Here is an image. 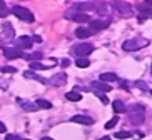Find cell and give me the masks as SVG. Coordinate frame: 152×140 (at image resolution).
<instances>
[{"label":"cell","mask_w":152,"mask_h":140,"mask_svg":"<svg viewBox=\"0 0 152 140\" xmlns=\"http://www.w3.org/2000/svg\"><path fill=\"white\" fill-rule=\"evenodd\" d=\"M129 120L134 125H140V123L144 122V107L142 105H139V104H135V105H132L129 109Z\"/></svg>","instance_id":"1"},{"label":"cell","mask_w":152,"mask_h":140,"mask_svg":"<svg viewBox=\"0 0 152 140\" xmlns=\"http://www.w3.org/2000/svg\"><path fill=\"white\" fill-rule=\"evenodd\" d=\"M12 14H14L15 17H18L20 20L28 22V23H32L35 20V18H34V14H32L30 10H27L25 7H14V9H12Z\"/></svg>","instance_id":"2"},{"label":"cell","mask_w":152,"mask_h":140,"mask_svg":"<svg viewBox=\"0 0 152 140\" xmlns=\"http://www.w3.org/2000/svg\"><path fill=\"white\" fill-rule=\"evenodd\" d=\"M149 42L145 38H132V40H125L124 42V50L127 52H134V50L142 49L144 45H147Z\"/></svg>","instance_id":"3"},{"label":"cell","mask_w":152,"mask_h":140,"mask_svg":"<svg viewBox=\"0 0 152 140\" xmlns=\"http://www.w3.org/2000/svg\"><path fill=\"white\" fill-rule=\"evenodd\" d=\"M112 5H114V9H115L121 15H124V17L132 15V9H130V5L127 4V2H124V0H114Z\"/></svg>","instance_id":"4"},{"label":"cell","mask_w":152,"mask_h":140,"mask_svg":"<svg viewBox=\"0 0 152 140\" xmlns=\"http://www.w3.org/2000/svg\"><path fill=\"white\" fill-rule=\"evenodd\" d=\"M92 50H94L92 45H89V44H80V45H77L74 49V52H75L77 57H87L89 54H92Z\"/></svg>","instance_id":"5"},{"label":"cell","mask_w":152,"mask_h":140,"mask_svg":"<svg viewBox=\"0 0 152 140\" xmlns=\"http://www.w3.org/2000/svg\"><path fill=\"white\" fill-rule=\"evenodd\" d=\"M107 27H109V20H105V18H97V20H90V30H92V32L102 30V28H107Z\"/></svg>","instance_id":"6"},{"label":"cell","mask_w":152,"mask_h":140,"mask_svg":"<svg viewBox=\"0 0 152 140\" xmlns=\"http://www.w3.org/2000/svg\"><path fill=\"white\" fill-rule=\"evenodd\" d=\"M14 37H15L14 27H12L9 22H5L4 25H2V38H4V40H10V38H14Z\"/></svg>","instance_id":"7"},{"label":"cell","mask_w":152,"mask_h":140,"mask_svg":"<svg viewBox=\"0 0 152 140\" xmlns=\"http://www.w3.org/2000/svg\"><path fill=\"white\" fill-rule=\"evenodd\" d=\"M65 82H67V75H65V73H57V75H54V77H50L49 83L54 85V87H62Z\"/></svg>","instance_id":"8"},{"label":"cell","mask_w":152,"mask_h":140,"mask_svg":"<svg viewBox=\"0 0 152 140\" xmlns=\"http://www.w3.org/2000/svg\"><path fill=\"white\" fill-rule=\"evenodd\" d=\"M4 54H5L7 59H22V57H23V50L14 47V49H5Z\"/></svg>","instance_id":"9"},{"label":"cell","mask_w":152,"mask_h":140,"mask_svg":"<svg viewBox=\"0 0 152 140\" xmlns=\"http://www.w3.org/2000/svg\"><path fill=\"white\" fill-rule=\"evenodd\" d=\"M70 120L75 123H82V125H92L94 123V118H90L89 115H74Z\"/></svg>","instance_id":"10"},{"label":"cell","mask_w":152,"mask_h":140,"mask_svg":"<svg viewBox=\"0 0 152 140\" xmlns=\"http://www.w3.org/2000/svg\"><path fill=\"white\" fill-rule=\"evenodd\" d=\"M17 49H20V50L32 49V38H28V37H20L17 40Z\"/></svg>","instance_id":"11"},{"label":"cell","mask_w":152,"mask_h":140,"mask_svg":"<svg viewBox=\"0 0 152 140\" xmlns=\"http://www.w3.org/2000/svg\"><path fill=\"white\" fill-rule=\"evenodd\" d=\"M92 87H94V90H99V92H110L112 90V87H109L107 82H94L92 83Z\"/></svg>","instance_id":"12"},{"label":"cell","mask_w":152,"mask_h":140,"mask_svg":"<svg viewBox=\"0 0 152 140\" xmlns=\"http://www.w3.org/2000/svg\"><path fill=\"white\" fill-rule=\"evenodd\" d=\"M72 20L74 22H79V23H84V22H90V17L85 12H77L74 17H72Z\"/></svg>","instance_id":"13"},{"label":"cell","mask_w":152,"mask_h":140,"mask_svg":"<svg viewBox=\"0 0 152 140\" xmlns=\"http://www.w3.org/2000/svg\"><path fill=\"white\" fill-rule=\"evenodd\" d=\"M23 77L32 78V80H39V82H42V83H49V80H45L44 77H40V75H37V73H34L32 70H25V72H23Z\"/></svg>","instance_id":"14"},{"label":"cell","mask_w":152,"mask_h":140,"mask_svg":"<svg viewBox=\"0 0 152 140\" xmlns=\"http://www.w3.org/2000/svg\"><path fill=\"white\" fill-rule=\"evenodd\" d=\"M92 33H94V32L90 30V28H84V27H80V28L75 30V35L79 37V38H87V37H90Z\"/></svg>","instance_id":"15"},{"label":"cell","mask_w":152,"mask_h":140,"mask_svg":"<svg viewBox=\"0 0 152 140\" xmlns=\"http://www.w3.org/2000/svg\"><path fill=\"white\" fill-rule=\"evenodd\" d=\"M65 99L70 100V102H79V100H82V95L79 94L77 88H75V90H72V92H67V94H65Z\"/></svg>","instance_id":"16"},{"label":"cell","mask_w":152,"mask_h":140,"mask_svg":"<svg viewBox=\"0 0 152 140\" xmlns=\"http://www.w3.org/2000/svg\"><path fill=\"white\" fill-rule=\"evenodd\" d=\"M112 107H114L115 113H124L125 112V105H124V102H122V100H114Z\"/></svg>","instance_id":"17"},{"label":"cell","mask_w":152,"mask_h":140,"mask_svg":"<svg viewBox=\"0 0 152 140\" xmlns=\"http://www.w3.org/2000/svg\"><path fill=\"white\" fill-rule=\"evenodd\" d=\"M75 9H77V12H89V10H95V5L94 4H79Z\"/></svg>","instance_id":"18"},{"label":"cell","mask_w":152,"mask_h":140,"mask_svg":"<svg viewBox=\"0 0 152 140\" xmlns=\"http://www.w3.org/2000/svg\"><path fill=\"white\" fill-rule=\"evenodd\" d=\"M100 80L107 82V83H109V82H115L117 80V75H115V73H110V72H109V73H100Z\"/></svg>","instance_id":"19"},{"label":"cell","mask_w":152,"mask_h":140,"mask_svg":"<svg viewBox=\"0 0 152 140\" xmlns=\"http://www.w3.org/2000/svg\"><path fill=\"white\" fill-rule=\"evenodd\" d=\"M75 65H77L79 68H87V67L90 65V60H87L85 57H79V59L75 60Z\"/></svg>","instance_id":"20"},{"label":"cell","mask_w":152,"mask_h":140,"mask_svg":"<svg viewBox=\"0 0 152 140\" xmlns=\"http://www.w3.org/2000/svg\"><path fill=\"white\" fill-rule=\"evenodd\" d=\"M139 10H140V14L144 15V17H152V7L151 5H140V7H139Z\"/></svg>","instance_id":"21"},{"label":"cell","mask_w":152,"mask_h":140,"mask_svg":"<svg viewBox=\"0 0 152 140\" xmlns=\"http://www.w3.org/2000/svg\"><path fill=\"white\" fill-rule=\"evenodd\" d=\"M52 65H44L40 62H30V70H47Z\"/></svg>","instance_id":"22"},{"label":"cell","mask_w":152,"mask_h":140,"mask_svg":"<svg viewBox=\"0 0 152 140\" xmlns=\"http://www.w3.org/2000/svg\"><path fill=\"white\" fill-rule=\"evenodd\" d=\"M35 104H37L39 109H50V107H52V104H50L49 100H44V99H39Z\"/></svg>","instance_id":"23"},{"label":"cell","mask_w":152,"mask_h":140,"mask_svg":"<svg viewBox=\"0 0 152 140\" xmlns=\"http://www.w3.org/2000/svg\"><path fill=\"white\" fill-rule=\"evenodd\" d=\"M18 100H20V99H18ZM20 105H22L25 110H28V112H34V110L39 109V107H37V104H35V105H32V104H27V102H22V100H20Z\"/></svg>","instance_id":"24"},{"label":"cell","mask_w":152,"mask_h":140,"mask_svg":"<svg viewBox=\"0 0 152 140\" xmlns=\"http://www.w3.org/2000/svg\"><path fill=\"white\" fill-rule=\"evenodd\" d=\"M117 122H119V117H114V118H110V120H109V122L105 123V128H109V130H110V128H114V127L117 125Z\"/></svg>","instance_id":"25"},{"label":"cell","mask_w":152,"mask_h":140,"mask_svg":"<svg viewBox=\"0 0 152 140\" xmlns=\"http://www.w3.org/2000/svg\"><path fill=\"white\" fill-rule=\"evenodd\" d=\"M130 135H132L130 132H117V133H115V139H129Z\"/></svg>","instance_id":"26"},{"label":"cell","mask_w":152,"mask_h":140,"mask_svg":"<svg viewBox=\"0 0 152 140\" xmlns=\"http://www.w3.org/2000/svg\"><path fill=\"white\" fill-rule=\"evenodd\" d=\"M95 94H97V97H99V99H100V102H102L104 105H107V104H109V99H107V97H105V95H104V94H100V92H99V90H95Z\"/></svg>","instance_id":"27"},{"label":"cell","mask_w":152,"mask_h":140,"mask_svg":"<svg viewBox=\"0 0 152 140\" xmlns=\"http://www.w3.org/2000/svg\"><path fill=\"white\" fill-rule=\"evenodd\" d=\"M99 7H100V9H97L99 10V14H109V5L107 4H102V5H99Z\"/></svg>","instance_id":"28"},{"label":"cell","mask_w":152,"mask_h":140,"mask_svg":"<svg viewBox=\"0 0 152 140\" xmlns=\"http://www.w3.org/2000/svg\"><path fill=\"white\" fill-rule=\"evenodd\" d=\"M2 72H4V73H15V72H17V68H15V67H4V68H2Z\"/></svg>","instance_id":"29"},{"label":"cell","mask_w":152,"mask_h":140,"mask_svg":"<svg viewBox=\"0 0 152 140\" xmlns=\"http://www.w3.org/2000/svg\"><path fill=\"white\" fill-rule=\"evenodd\" d=\"M9 14H10V9H5V7H2V9H0V18L7 17Z\"/></svg>","instance_id":"30"},{"label":"cell","mask_w":152,"mask_h":140,"mask_svg":"<svg viewBox=\"0 0 152 140\" xmlns=\"http://www.w3.org/2000/svg\"><path fill=\"white\" fill-rule=\"evenodd\" d=\"M135 85L139 87V88H140V90H147V85H145V82H135Z\"/></svg>","instance_id":"31"},{"label":"cell","mask_w":152,"mask_h":140,"mask_svg":"<svg viewBox=\"0 0 152 140\" xmlns=\"http://www.w3.org/2000/svg\"><path fill=\"white\" fill-rule=\"evenodd\" d=\"M30 57H32V60H40V59H42V54H39V52H35V54H32Z\"/></svg>","instance_id":"32"},{"label":"cell","mask_w":152,"mask_h":140,"mask_svg":"<svg viewBox=\"0 0 152 140\" xmlns=\"http://www.w3.org/2000/svg\"><path fill=\"white\" fill-rule=\"evenodd\" d=\"M60 63H62V67H69V65H70V62H69V59H64Z\"/></svg>","instance_id":"33"},{"label":"cell","mask_w":152,"mask_h":140,"mask_svg":"<svg viewBox=\"0 0 152 140\" xmlns=\"http://www.w3.org/2000/svg\"><path fill=\"white\" fill-rule=\"evenodd\" d=\"M121 87L124 90H127V88H129V83H127V82H121Z\"/></svg>","instance_id":"34"},{"label":"cell","mask_w":152,"mask_h":140,"mask_svg":"<svg viewBox=\"0 0 152 140\" xmlns=\"http://www.w3.org/2000/svg\"><path fill=\"white\" fill-rule=\"evenodd\" d=\"M40 40H42V38H40L39 35H34V37H32V42H40Z\"/></svg>","instance_id":"35"},{"label":"cell","mask_w":152,"mask_h":140,"mask_svg":"<svg viewBox=\"0 0 152 140\" xmlns=\"http://www.w3.org/2000/svg\"><path fill=\"white\" fill-rule=\"evenodd\" d=\"M18 135H7V140H17Z\"/></svg>","instance_id":"36"},{"label":"cell","mask_w":152,"mask_h":140,"mask_svg":"<svg viewBox=\"0 0 152 140\" xmlns=\"http://www.w3.org/2000/svg\"><path fill=\"white\" fill-rule=\"evenodd\" d=\"M5 130H7V128H5V125H4L2 122H0V133H4Z\"/></svg>","instance_id":"37"},{"label":"cell","mask_w":152,"mask_h":140,"mask_svg":"<svg viewBox=\"0 0 152 140\" xmlns=\"http://www.w3.org/2000/svg\"><path fill=\"white\" fill-rule=\"evenodd\" d=\"M145 5H152V0H145Z\"/></svg>","instance_id":"38"},{"label":"cell","mask_w":152,"mask_h":140,"mask_svg":"<svg viewBox=\"0 0 152 140\" xmlns=\"http://www.w3.org/2000/svg\"><path fill=\"white\" fill-rule=\"evenodd\" d=\"M2 7H5V4H4V0H0V9H2Z\"/></svg>","instance_id":"39"},{"label":"cell","mask_w":152,"mask_h":140,"mask_svg":"<svg viewBox=\"0 0 152 140\" xmlns=\"http://www.w3.org/2000/svg\"><path fill=\"white\" fill-rule=\"evenodd\" d=\"M151 94H152V90H151Z\"/></svg>","instance_id":"40"}]
</instances>
